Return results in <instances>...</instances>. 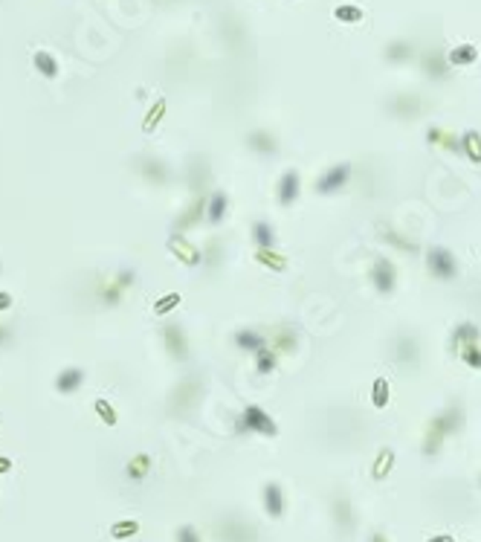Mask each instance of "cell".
<instances>
[{
    "mask_svg": "<svg viewBox=\"0 0 481 542\" xmlns=\"http://www.w3.org/2000/svg\"><path fill=\"white\" fill-rule=\"evenodd\" d=\"M461 427H464V409H461L458 403L447 406V409H441L429 423H427V432H423V455L432 458L441 453V447H444V441L450 435H455Z\"/></svg>",
    "mask_w": 481,
    "mask_h": 542,
    "instance_id": "obj_1",
    "label": "cell"
},
{
    "mask_svg": "<svg viewBox=\"0 0 481 542\" xmlns=\"http://www.w3.org/2000/svg\"><path fill=\"white\" fill-rule=\"evenodd\" d=\"M235 432L238 435H261V438H276L279 435V427H276V420L270 418V412H264L261 406L256 403H249L246 409L241 412V418L235 420Z\"/></svg>",
    "mask_w": 481,
    "mask_h": 542,
    "instance_id": "obj_2",
    "label": "cell"
},
{
    "mask_svg": "<svg viewBox=\"0 0 481 542\" xmlns=\"http://www.w3.org/2000/svg\"><path fill=\"white\" fill-rule=\"evenodd\" d=\"M200 395H203V377H198V374L183 377V380L175 386L171 397H168V409H171V415H186V412H191V409L198 406Z\"/></svg>",
    "mask_w": 481,
    "mask_h": 542,
    "instance_id": "obj_3",
    "label": "cell"
},
{
    "mask_svg": "<svg viewBox=\"0 0 481 542\" xmlns=\"http://www.w3.org/2000/svg\"><path fill=\"white\" fill-rule=\"evenodd\" d=\"M133 284H137V270L122 267L119 273H113L108 281L99 284V302H102L105 307H117Z\"/></svg>",
    "mask_w": 481,
    "mask_h": 542,
    "instance_id": "obj_4",
    "label": "cell"
},
{
    "mask_svg": "<svg viewBox=\"0 0 481 542\" xmlns=\"http://www.w3.org/2000/svg\"><path fill=\"white\" fill-rule=\"evenodd\" d=\"M348 180H351V163H336V166L325 168L319 174L313 189H316V195L331 198V195H336V191H342L345 186H348Z\"/></svg>",
    "mask_w": 481,
    "mask_h": 542,
    "instance_id": "obj_5",
    "label": "cell"
},
{
    "mask_svg": "<svg viewBox=\"0 0 481 542\" xmlns=\"http://www.w3.org/2000/svg\"><path fill=\"white\" fill-rule=\"evenodd\" d=\"M427 270L438 281H452L458 276V261L447 247H432L427 249Z\"/></svg>",
    "mask_w": 481,
    "mask_h": 542,
    "instance_id": "obj_6",
    "label": "cell"
},
{
    "mask_svg": "<svg viewBox=\"0 0 481 542\" xmlns=\"http://www.w3.org/2000/svg\"><path fill=\"white\" fill-rule=\"evenodd\" d=\"M369 279H371V284H374V290L380 296H392L394 287H397V270L386 256H377L369 267Z\"/></svg>",
    "mask_w": 481,
    "mask_h": 542,
    "instance_id": "obj_7",
    "label": "cell"
},
{
    "mask_svg": "<svg viewBox=\"0 0 481 542\" xmlns=\"http://www.w3.org/2000/svg\"><path fill=\"white\" fill-rule=\"evenodd\" d=\"M392 354L400 369H417L420 365V342L415 334H397L392 342Z\"/></svg>",
    "mask_w": 481,
    "mask_h": 542,
    "instance_id": "obj_8",
    "label": "cell"
},
{
    "mask_svg": "<svg viewBox=\"0 0 481 542\" xmlns=\"http://www.w3.org/2000/svg\"><path fill=\"white\" fill-rule=\"evenodd\" d=\"M218 539L221 542H258V534H256V525H249V522L238 516H226L218 525Z\"/></svg>",
    "mask_w": 481,
    "mask_h": 542,
    "instance_id": "obj_9",
    "label": "cell"
},
{
    "mask_svg": "<svg viewBox=\"0 0 481 542\" xmlns=\"http://www.w3.org/2000/svg\"><path fill=\"white\" fill-rule=\"evenodd\" d=\"M163 342H165V351L171 360H177V362H188L191 351H188V339H186V331H183V325L177 322H168L163 328Z\"/></svg>",
    "mask_w": 481,
    "mask_h": 542,
    "instance_id": "obj_10",
    "label": "cell"
},
{
    "mask_svg": "<svg viewBox=\"0 0 481 542\" xmlns=\"http://www.w3.org/2000/svg\"><path fill=\"white\" fill-rule=\"evenodd\" d=\"M206 206H209V198L206 195H195V200H191L175 218V232H180V235H183V232L200 226L206 221Z\"/></svg>",
    "mask_w": 481,
    "mask_h": 542,
    "instance_id": "obj_11",
    "label": "cell"
},
{
    "mask_svg": "<svg viewBox=\"0 0 481 542\" xmlns=\"http://www.w3.org/2000/svg\"><path fill=\"white\" fill-rule=\"evenodd\" d=\"M386 110L397 119H417L423 113V99L417 93H397L386 102Z\"/></svg>",
    "mask_w": 481,
    "mask_h": 542,
    "instance_id": "obj_12",
    "label": "cell"
},
{
    "mask_svg": "<svg viewBox=\"0 0 481 542\" xmlns=\"http://www.w3.org/2000/svg\"><path fill=\"white\" fill-rule=\"evenodd\" d=\"M137 171H140V177L151 186H165L168 177H171L168 166L160 157H151V154H142V157L137 160Z\"/></svg>",
    "mask_w": 481,
    "mask_h": 542,
    "instance_id": "obj_13",
    "label": "cell"
},
{
    "mask_svg": "<svg viewBox=\"0 0 481 542\" xmlns=\"http://www.w3.org/2000/svg\"><path fill=\"white\" fill-rule=\"evenodd\" d=\"M168 253L175 256L177 261H183L186 267H198V264H203V249L195 247V244H188L186 235H180V232H175V235L168 238Z\"/></svg>",
    "mask_w": 481,
    "mask_h": 542,
    "instance_id": "obj_14",
    "label": "cell"
},
{
    "mask_svg": "<svg viewBox=\"0 0 481 542\" xmlns=\"http://www.w3.org/2000/svg\"><path fill=\"white\" fill-rule=\"evenodd\" d=\"M420 70H423V75H427V79H432V82H444L452 67H450V61H447L444 50L435 47V50H429V52H423V58H420Z\"/></svg>",
    "mask_w": 481,
    "mask_h": 542,
    "instance_id": "obj_15",
    "label": "cell"
},
{
    "mask_svg": "<svg viewBox=\"0 0 481 542\" xmlns=\"http://www.w3.org/2000/svg\"><path fill=\"white\" fill-rule=\"evenodd\" d=\"M302 195V177L296 168H287L281 177H279V186H276V198L281 206H293Z\"/></svg>",
    "mask_w": 481,
    "mask_h": 542,
    "instance_id": "obj_16",
    "label": "cell"
},
{
    "mask_svg": "<svg viewBox=\"0 0 481 542\" xmlns=\"http://www.w3.org/2000/svg\"><path fill=\"white\" fill-rule=\"evenodd\" d=\"M186 177H188V189L195 191V195H203L206 186L212 183V168H209V160H206V157H195V160H188V171H186Z\"/></svg>",
    "mask_w": 481,
    "mask_h": 542,
    "instance_id": "obj_17",
    "label": "cell"
},
{
    "mask_svg": "<svg viewBox=\"0 0 481 542\" xmlns=\"http://www.w3.org/2000/svg\"><path fill=\"white\" fill-rule=\"evenodd\" d=\"M246 148L258 154V157H276L279 154V140H276V133L270 131H249L246 133Z\"/></svg>",
    "mask_w": 481,
    "mask_h": 542,
    "instance_id": "obj_18",
    "label": "cell"
},
{
    "mask_svg": "<svg viewBox=\"0 0 481 542\" xmlns=\"http://www.w3.org/2000/svg\"><path fill=\"white\" fill-rule=\"evenodd\" d=\"M261 501H264V513L270 516V519H281L284 516L287 501H284V490L276 485V481H267V485H264Z\"/></svg>",
    "mask_w": 481,
    "mask_h": 542,
    "instance_id": "obj_19",
    "label": "cell"
},
{
    "mask_svg": "<svg viewBox=\"0 0 481 542\" xmlns=\"http://www.w3.org/2000/svg\"><path fill=\"white\" fill-rule=\"evenodd\" d=\"M232 342H235L238 351H246V354H258L261 348L270 345V339H267L261 331H256V328H241V331H235Z\"/></svg>",
    "mask_w": 481,
    "mask_h": 542,
    "instance_id": "obj_20",
    "label": "cell"
},
{
    "mask_svg": "<svg viewBox=\"0 0 481 542\" xmlns=\"http://www.w3.org/2000/svg\"><path fill=\"white\" fill-rule=\"evenodd\" d=\"M267 339H270V348H273V351H279V354H293L296 351V342H299V337H296V331H293L290 325L273 328Z\"/></svg>",
    "mask_w": 481,
    "mask_h": 542,
    "instance_id": "obj_21",
    "label": "cell"
},
{
    "mask_svg": "<svg viewBox=\"0 0 481 542\" xmlns=\"http://www.w3.org/2000/svg\"><path fill=\"white\" fill-rule=\"evenodd\" d=\"M380 241H386V247L397 249V253H409V256H417V253H420V247H417L412 238L403 235L400 229H394V226L380 229Z\"/></svg>",
    "mask_w": 481,
    "mask_h": 542,
    "instance_id": "obj_22",
    "label": "cell"
},
{
    "mask_svg": "<svg viewBox=\"0 0 481 542\" xmlns=\"http://www.w3.org/2000/svg\"><path fill=\"white\" fill-rule=\"evenodd\" d=\"M383 55H386L389 64H409L412 58H415V44L406 41V38H394V41L386 44Z\"/></svg>",
    "mask_w": 481,
    "mask_h": 542,
    "instance_id": "obj_23",
    "label": "cell"
},
{
    "mask_svg": "<svg viewBox=\"0 0 481 542\" xmlns=\"http://www.w3.org/2000/svg\"><path fill=\"white\" fill-rule=\"evenodd\" d=\"M427 142L435 145V148H444L450 154H461V137H458V133H452V131H444V128L432 125L427 131Z\"/></svg>",
    "mask_w": 481,
    "mask_h": 542,
    "instance_id": "obj_24",
    "label": "cell"
},
{
    "mask_svg": "<svg viewBox=\"0 0 481 542\" xmlns=\"http://www.w3.org/2000/svg\"><path fill=\"white\" fill-rule=\"evenodd\" d=\"M478 342H481L478 325H473V322H461V325H455V331H452V351H455V354L461 351V348L478 345Z\"/></svg>",
    "mask_w": 481,
    "mask_h": 542,
    "instance_id": "obj_25",
    "label": "cell"
},
{
    "mask_svg": "<svg viewBox=\"0 0 481 542\" xmlns=\"http://www.w3.org/2000/svg\"><path fill=\"white\" fill-rule=\"evenodd\" d=\"M151 470H154V458L148 455V453H137L128 464H125V476L131 478V481H145L148 476H151Z\"/></svg>",
    "mask_w": 481,
    "mask_h": 542,
    "instance_id": "obj_26",
    "label": "cell"
},
{
    "mask_svg": "<svg viewBox=\"0 0 481 542\" xmlns=\"http://www.w3.org/2000/svg\"><path fill=\"white\" fill-rule=\"evenodd\" d=\"M82 383H84V372L75 369V365H70V369H64L59 377H55V392H59V395H73V392L82 389Z\"/></svg>",
    "mask_w": 481,
    "mask_h": 542,
    "instance_id": "obj_27",
    "label": "cell"
},
{
    "mask_svg": "<svg viewBox=\"0 0 481 542\" xmlns=\"http://www.w3.org/2000/svg\"><path fill=\"white\" fill-rule=\"evenodd\" d=\"M461 157H467L473 166H481V133L478 131H464L461 133Z\"/></svg>",
    "mask_w": 481,
    "mask_h": 542,
    "instance_id": "obj_28",
    "label": "cell"
},
{
    "mask_svg": "<svg viewBox=\"0 0 481 542\" xmlns=\"http://www.w3.org/2000/svg\"><path fill=\"white\" fill-rule=\"evenodd\" d=\"M32 64H35L38 73L44 75V79H59V73H61L59 58H55L52 52H47V50H38V52L32 55Z\"/></svg>",
    "mask_w": 481,
    "mask_h": 542,
    "instance_id": "obj_29",
    "label": "cell"
},
{
    "mask_svg": "<svg viewBox=\"0 0 481 542\" xmlns=\"http://www.w3.org/2000/svg\"><path fill=\"white\" fill-rule=\"evenodd\" d=\"M226 209H229V198H226V191H212L209 195V206H206V221L212 224V226H218L221 221H223V215H226Z\"/></svg>",
    "mask_w": 481,
    "mask_h": 542,
    "instance_id": "obj_30",
    "label": "cell"
},
{
    "mask_svg": "<svg viewBox=\"0 0 481 542\" xmlns=\"http://www.w3.org/2000/svg\"><path fill=\"white\" fill-rule=\"evenodd\" d=\"M334 522L336 528H342V534H351L354 528V511H351V501L345 496H336L334 499Z\"/></svg>",
    "mask_w": 481,
    "mask_h": 542,
    "instance_id": "obj_31",
    "label": "cell"
},
{
    "mask_svg": "<svg viewBox=\"0 0 481 542\" xmlns=\"http://www.w3.org/2000/svg\"><path fill=\"white\" fill-rule=\"evenodd\" d=\"M475 58H478L475 44H458V47H452L447 52L450 67H470V64H475Z\"/></svg>",
    "mask_w": 481,
    "mask_h": 542,
    "instance_id": "obj_32",
    "label": "cell"
},
{
    "mask_svg": "<svg viewBox=\"0 0 481 542\" xmlns=\"http://www.w3.org/2000/svg\"><path fill=\"white\" fill-rule=\"evenodd\" d=\"M256 261L267 270H273V273H284L287 264H290L287 256H281L279 249H256Z\"/></svg>",
    "mask_w": 481,
    "mask_h": 542,
    "instance_id": "obj_33",
    "label": "cell"
},
{
    "mask_svg": "<svg viewBox=\"0 0 481 542\" xmlns=\"http://www.w3.org/2000/svg\"><path fill=\"white\" fill-rule=\"evenodd\" d=\"M253 241L258 249H276V229L267 221H256L253 224Z\"/></svg>",
    "mask_w": 481,
    "mask_h": 542,
    "instance_id": "obj_34",
    "label": "cell"
},
{
    "mask_svg": "<svg viewBox=\"0 0 481 542\" xmlns=\"http://www.w3.org/2000/svg\"><path fill=\"white\" fill-rule=\"evenodd\" d=\"M392 467H394V450H392V447H383V450L377 453L374 467H371V478H374V481H383V478L392 473Z\"/></svg>",
    "mask_w": 481,
    "mask_h": 542,
    "instance_id": "obj_35",
    "label": "cell"
},
{
    "mask_svg": "<svg viewBox=\"0 0 481 542\" xmlns=\"http://www.w3.org/2000/svg\"><path fill=\"white\" fill-rule=\"evenodd\" d=\"M279 369V351H273L270 345L261 348V351L256 354V372L258 374H273Z\"/></svg>",
    "mask_w": 481,
    "mask_h": 542,
    "instance_id": "obj_36",
    "label": "cell"
},
{
    "mask_svg": "<svg viewBox=\"0 0 481 542\" xmlns=\"http://www.w3.org/2000/svg\"><path fill=\"white\" fill-rule=\"evenodd\" d=\"M389 400H392L389 380L386 377H374V383H371V406H374V409H386Z\"/></svg>",
    "mask_w": 481,
    "mask_h": 542,
    "instance_id": "obj_37",
    "label": "cell"
},
{
    "mask_svg": "<svg viewBox=\"0 0 481 542\" xmlns=\"http://www.w3.org/2000/svg\"><path fill=\"white\" fill-rule=\"evenodd\" d=\"M93 409H96V415H99V420L105 423V427H117L119 423V415H117V409H113V403H108L105 397H96Z\"/></svg>",
    "mask_w": 481,
    "mask_h": 542,
    "instance_id": "obj_38",
    "label": "cell"
},
{
    "mask_svg": "<svg viewBox=\"0 0 481 542\" xmlns=\"http://www.w3.org/2000/svg\"><path fill=\"white\" fill-rule=\"evenodd\" d=\"M137 534H140V522L137 519H119V522H113V525H110V536L113 539H131Z\"/></svg>",
    "mask_w": 481,
    "mask_h": 542,
    "instance_id": "obj_39",
    "label": "cell"
},
{
    "mask_svg": "<svg viewBox=\"0 0 481 542\" xmlns=\"http://www.w3.org/2000/svg\"><path fill=\"white\" fill-rule=\"evenodd\" d=\"M334 17H336L339 24H360L362 17H365V12L360 6H354V3H342V6L334 9Z\"/></svg>",
    "mask_w": 481,
    "mask_h": 542,
    "instance_id": "obj_40",
    "label": "cell"
},
{
    "mask_svg": "<svg viewBox=\"0 0 481 542\" xmlns=\"http://www.w3.org/2000/svg\"><path fill=\"white\" fill-rule=\"evenodd\" d=\"M165 108H168V102H165V99H157V102H154V108L148 110V116H145V119H142V131H145V133H151L154 128H157V125L163 122V116H165Z\"/></svg>",
    "mask_w": 481,
    "mask_h": 542,
    "instance_id": "obj_41",
    "label": "cell"
},
{
    "mask_svg": "<svg viewBox=\"0 0 481 542\" xmlns=\"http://www.w3.org/2000/svg\"><path fill=\"white\" fill-rule=\"evenodd\" d=\"M180 302H183V296L180 293H165V296H160L157 302H154V316H168L175 307H180Z\"/></svg>",
    "mask_w": 481,
    "mask_h": 542,
    "instance_id": "obj_42",
    "label": "cell"
},
{
    "mask_svg": "<svg viewBox=\"0 0 481 542\" xmlns=\"http://www.w3.org/2000/svg\"><path fill=\"white\" fill-rule=\"evenodd\" d=\"M221 256H223L221 241L212 238V241L206 244V249H203V261H206V267H209V270H218V267H221Z\"/></svg>",
    "mask_w": 481,
    "mask_h": 542,
    "instance_id": "obj_43",
    "label": "cell"
},
{
    "mask_svg": "<svg viewBox=\"0 0 481 542\" xmlns=\"http://www.w3.org/2000/svg\"><path fill=\"white\" fill-rule=\"evenodd\" d=\"M458 357L464 360V362L470 365V369L481 372V342H478V345H467V348H461Z\"/></svg>",
    "mask_w": 481,
    "mask_h": 542,
    "instance_id": "obj_44",
    "label": "cell"
},
{
    "mask_svg": "<svg viewBox=\"0 0 481 542\" xmlns=\"http://www.w3.org/2000/svg\"><path fill=\"white\" fill-rule=\"evenodd\" d=\"M177 542H200V536H198V531L191 528V525H183L177 531Z\"/></svg>",
    "mask_w": 481,
    "mask_h": 542,
    "instance_id": "obj_45",
    "label": "cell"
},
{
    "mask_svg": "<svg viewBox=\"0 0 481 542\" xmlns=\"http://www.w3.org/2000/svg\"><path fill=\"white\" fill-rule=\"evenodd\" d=\"M12 305H15V296L9 293V290H0V314H6Z\"/></svg>",
    "mask_w": 481,
    "mask_h": 542,
    "instance_id": "obj_46",
    "label": "cell"
},
{
    "mask_svg": "<svg viewBox=\"0 0 481 542\" xmlns=\"http://www.w3.org/2000/svg\"><path fill=\"white\" fill-rule=\"evenodd\" d=\"M12 470V458H6V455H0V476H6Z\"/></svg>",
    "mask_w": 481,
    "mask_h": 542,
    "instance_id": "obj_47",
    "label": "cell"
},
{
    "mask_svg": "<svg viewBox=\"0 0 481 542\" xmlns=\"http://www.w3.org/2000/svg\"><path fill=\"white\" fill-rule=\"evenodd\" d=\"M9 339H12V331H9L6 325H0V345H6Z\"/></svg>",
    "mask_w": 481,
    "mask_h": 542,
    "instance_id": "obj_48",
    "label": "cell"
},
{
    "mask_svg": "<svg viewBox=\"0 0 481 542\" xmlns=\"http://www.w3.org/2000/svg\"><path fill=\"white\" fill-rule=\"evenodd\" d=\"M369 542H392V539H389V536H386V534H383V531H374V534H371V539H369Z\"/></svg>",
    "mask_w": 481,
    "mask_h": 542,
    "instance_id": "obj_49",
    "label": "cell"
},
{
    "mask_svg": "<svg viewBox=\"0 0 481 542\" xmlns=\"http://www.w3.org/2000/svg\"><path fill=\"white\" fill-rule=\"evenodd\" d=\"M427 542H455L450 534H438V536H432V539H427Z\"/></svg>",
    "mask_w": 481,
    "mask_h": 542,
    "instance_id": "obj_50",
    "label": "cell"
},
{
    "mask_svg": "<svg viewBox=\"0 0 481 542\" xmlns=\"http://www.w3.org/2000/svg\"><path fill=\"white\" fill-rule=\"evenodd\" d=\"M478 488H481V478H478Z\"/></svg>",
    "mask_w": 481,
    "mask_h": 542,
    "instance_id": "obj_51",
    "label": "cell"
},
{
    "mask_svg": "<svg viewBox=\"0 0 481 542\" xmlns=\"http://www.w3.org/2000/svg\"><path fill=\"white\" fill-rule=\"evenodd\" d=\"M0 270H3V264H0Z\"/></svg>",
    "mask_w": 481,
    "mask_h": 542,
    "instance_id": "obj_52",
    "label": "cell"
}]
</instances>
